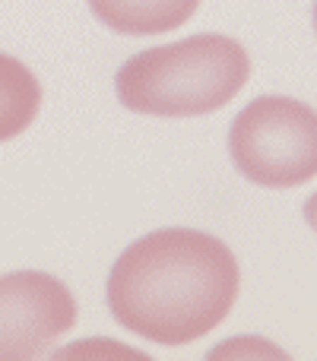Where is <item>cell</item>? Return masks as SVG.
<instances>
[{"mask_svg": "<svg viewBox=\"0 0 317 361\" xmlns=\"http://www.w3.org/2000/svg\"><path fill=\"white\" fill-rule=\"evenodd\" d=\"M238 260L216 235L159 228L137 238L108 273V307L124 330L178 349L213 333L238 298Z\"/></svg>", "mask_w": 317, "mask_h": 361, "instance_id": "cell-1", "label": "cell"}, {"mask_svg": "<svg viewBox=\"0 0 317 361\" xmlns=\"http://www.w3.org/2000/svg\"><path fill=\"white\" fill-rule=\"evenodd\" d=\"M251 76L244 44L229 35H191L146 48L121 63L114 92L127 111L152 118H200L229 105Z\"/></svg>", "mask_w": 317, "mask_h": 361, "instance_id": "cell-2", "label": "cell"}, {"mask_svg": "<svg viewBox=\"0 0 317 361\" xmlns=\"http://www.w3.org/2000/svg\"><path fill=\"white\" fill-rule=\"evenodd\" d=\"M229 156L257 187L286 190L317 178V111L289 95H261L229 127Z\"/></svg>", "mask_w": 317, "mask_h": 361, "instance_id": "cell-3", "label": "cell"}, {"mask_svg": "<svg viewBox=\"0 0 317 361\" xmlns=\"http://www.w3.org/2000/svg\"><path fill=\"white\" fill-rule=\"evenodd\" d=\"M76 324V301L57 276L19 269L0 276V361H29Z\"/></svg>", "mask_w": 317, "mask_h": 361, "instance_id": "cell-4", "label": "cell"}, {"mask_svg": "<svg viewBox=\"0 0 317 361\" xmlns=\"http://www.w3.org/2000/svg\"><path fill=\"white\" fill-rule=\"evenodd\" d=\"M200 0H89L102 25L118 35H162L197 13Z\"/></svg>", "mask_w": 317, "mask_h": 361, "instance_id": "cell-5", "label": "cell"}, {"mask_svg": "<svg viewBox=\"0 0 317 361\" xmlns=\"http://www.w3.org/2000/svg\"><path fill=\"white\" fill-rule=\"evenodd\" d=\"M42 108V86L23 61L0 51V143L29 130Z\"/></svg>", "mask_w": 317, "mask_h": 361, "instance_id": "cell-6", "label": "cell"}, {"mask_svg": "<svg viewBox=\"0 0 317 361\" xmlns=\"http://www.w3.org/2000/svg\"><path fill=\"white\" fill-rule=\"evenodd\" d=\"M301 216H305V222L317 231V193H311V197L305 200V209H301Z\"/></svg>", "mask_w": 317, "mask_h": 361, "instance_id": "cell-7", "label": "cell"}, {"mask_svg": "<svg viewBox=\"0 0 317 361\" xmlns=\"http://www.w3.org/2000/svg\"><path fill=\"white\" fill-rule=\"evenodd\" d=\"M311 16H314V32H317V0H314V10H311Z\"/></svg>", "mask_w": 317, "mask_h": 361, "instance_id": "cell-8", "label": "cell"}]
</instances>
